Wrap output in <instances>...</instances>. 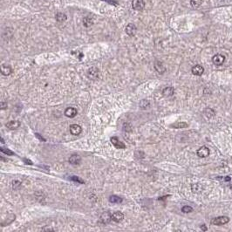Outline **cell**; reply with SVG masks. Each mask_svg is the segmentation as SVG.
Segmentation results:
<instances>
[{
    "mask_svg": "<svg viewBox=\"0 0 232 232\" xmlns=\"http://www.w3.org/2000/svg\"><path fill=\"white\" fill-rule=\"evenodd\" d=\"M83 24L84 26H86V27H89L90 26L93 25V20L89 18V17H86L83 19Z\"/></svg>",
    "mask_w": 232,
    "mask_h": 232,
    "instance_id": "24",
    "label": "cell"
},
{
    "mask_svg": "<svg viewBox=\"0 0 232 232\" xmlns=\"http://www.w3.org/2000/svg\"><path fill=\"white\" fill-rule=\"evenodd\" d=\"M35 135H36V136H37V137H38V138H39V140H41V141H46V140H45V139H44L43 137L39 136V133H35Z\"/></svg>",
    "mask_w": 232,
    "mask_h": 232,
    "instance_id": "31",
    "label": "cell"
},
{
    "mask_svg": "<svg viewBox=\"0 0 232 232\" xmlns=\"http://www.w3.org/2000/svg\"><path fill=\"white\" fill-rule=\"evenodd\" d=\"M77 109H75L74 107H67L65 111V115L66 117H69V118L75 117L77 115Z\"/></svg>",
    "mask_w": 232,
    "mask_h": 232,
    "instance_id": "11",
    "label": "cell"
},
{
    "mask_svg": "<svg viewBox=\"0 0 232 232\" xmlns=\"http://www.w3.org/2000/svg\"><path fill=\"white\" fill-rule=\"evenodd\" d=\"M230 222V218L228 216H218V217H216L214 219L211 220V224L213 225H223V224H226Z\"/></svg>",
    "mask_w": 232,
    "mask_h": 232,
    "instance_id": "1",
    "label": "cell"
},
{
    "mask_svg": "<svg viewBox=\"0 0 232 232\" xmlns=\"http://www.w3.org/2000/svg\"><path fill=\"white\" fill-rule=\"evenodd\" d=\"M66 19H67L66 15L62 13V12H58L57 15H56V19H57L58 22H64V21L66 20Z\"/></svg>",
    "mask_w": 232,
    "mask_h": 232,
    "instance_id": "20",
    "label": "cell"
},
{
    "mask_svg": "<svg viewBox=\"0 0 232 232\" xmlns=\"http://www.w3.org/2000/svg\"><path fill=\"white\" fill-rule=\"evenodd\" d=\"M87 76L89 79H93V80H95L97 79V78L99 77V70L96 68V67H91L88 69L87 71Z\"/></svg>",
    "mask_w": 232,
    "mask_h": 232,
    "instance_id": "3",
    "label": "cell"
},
{
    "mask_svg": "<svg viewBox=\"0 0 232 232\" xmlns=\"http://www.w3.org/2000/svg\"><path fill=\"white\" fill-rule=\"evenodd\" d=\"M0 106H1V109H5V108L7 107V103H6V102H4V101H2V102H1V104H0Z\"/></svg>",
    "mask_w": 232,
    "mask_h": 232,
    "instance_id": "30",
    "label": "cell"
},
{
    "mask_svg": "<svg viewBox=\"0 0 232 232\" xmlns=\"http://www.w3.org/2000/svg\"><path fill=\"white\" fill-rule=\"evenodd\" d=\"M204 114H205V115H206L207 117L211 118V117H213V116L215 115V111H214L213 109L208 107V108H206V109L204 110Z\"/></svg>",
    "mask_w": 232,
    "mask_h": 232,
    "instance_id": "22",
    "label": "cell"
},
{
    "mask_svg": "<svg viewBox=\"0 0 232 232\" xmlns=\"http://www.w3.org/2000/svg\"><path fill=\"white\" fill-rule=\"evenodd\" d=\"M208 155H209V149H208V148H207L205 146L200 148L197 150V155L200 158H205L207 156H208Z\"/></svg>",
    "mask_w": 232,
    "mask_h": 232,
    "instance_id": "10",
    "label": "cell"
},
{
    "mask_svg": "<svg viewBox=\"0 0 232 232\" xmlns=\"http://www.w3.org/2000/svg\"><path fill=\"white\" fill-rule=\"evenodd\" d=\"M0 150H1V152H3L4 154H5V155H14V153H13L12 151H11V150H10V149H8V148H3V147H1V148H0Z\"/></svg>",
    "mask_w": 232,
    "mask_h": 232,
    "instance_id": "25",
    "label": "cell"
},
{
    "mask_svg": "<svg viewBox=\"0 0 232 232\" xmlns=\"http://www.w3.org/2000/svg\"><path fill=\"white\" fill-rule=\"evenodd\" d=\"M181 211L183 213H190L193 211V208L190 206H183L181 208Z\"/></svg>",
    "mask_w": 232,
    "mask_h": 232,
    "instance_id": "26",
    "label": "cell"
},
{
    "mask_svg": "<svg viewBox=\"0 0 232 232\" xmlns=\"http://www.w3.org/2000/svg\"><path fill=\"white\" fill-rule=\"evenodd\" d=\"M231 189H232V187H231Z\"/></svg>",
    "mask_w": 232,
    "mask_h": 232,
    "instance_id": "35",
    "label": "cell"
},
{
    "mask_svg": "<svg viewBox=\"0 0 232 232\" xmlns=\"http://www.w3.org/2000/svg\"><path fill=\"white\" fill-rule=\"evenodd\" d=\"M111 142H112V144H113L116 148L123 149V148H126V145H125L123 142H121V141L117 137H115V136H114V137L111 138Z\"/></svg>",
    "mask_w": 232,
    "mask_h": 232,
    "instance_id": "5",
    "label": "cell"
},
{
    "mask_svg": "<svg viewBox=\"0 0 232 232\" xmlns=\"http://www.w3.org/2000/svg\"><path fill=\"white\" fill-rule=\"evenodd\" d=\"M191 188H192V191H193L194 193H198V192L202 191V189H203L201 184H199V183L193 184V185L191 186Z\"/></svg>",
    "mask_w": 232,
    "mask_h": 232,
    "instance_id": "21",
    "label": "cell"
},
{
    "mask_svg": "<svg viewBox=\"0 0 232 232\" xmlns=\"http://www.w3.org/2000/svg\"><path fill=\"white\" fill-rule=\"evenodd\" d=\"M70 179L72 181H76V182H79V183H84V181H82L81 179H79V177H78V176H71L70 177Z\"/></svg>",
    "mask_w": 232,
    "mask_h": 232,
    "instance_id": "29",
    "label": "cell"
},
{
    "mask_svg": "<svg viewBox=\"0 0 232 232\" xmlns=\"http://www.w3.org/2000/svg\"><path fill=\"white\" fill-rule=\"evenodd\" d=\"M132 7L136 11H141L145 7V3L143 0H133Z\"/></svg>",
    "mask_w": 232,
    "mask_h": 232,
    "instance_id": "4",
    "label": "cell"
},
{
    "mask_svg": "<svg viewBox=\"0 0 232 232\" xmlns=\"http://www.w3.org/2000/svg\"><path fill=\"white\" fill-rule=\"evenodd\" d=\"M191 72H192V74H193L194 75L201 76V75H203V73H204V68H203L202 66H200V65H196V66H195L192 67Z\"/></svg>",
    "mask_w": 232,
    "mask_h": 232,
    "instance_id": "7",
    "label": "cell"
},
{
    "mask_svg": "<svg viewBox=\"0 0 232 232\" xmlns=\"http://www.w3.org/2000/svg\"><path fill=\"white\" fill-rule=\"evenodd\" d=\"M203 1L202 0H190V4L194 8H198L202 4Z\"/></svg>",
    "mask_w": 232,
    "mask_h": 232,
    "instance_id": "23",
    "label": "cell"
},
{
    "mask_svg": "<svg viewBox=\"0 0 232 232\" xmlns=\"http://www.w3.org/2000/svg\"><path fill=\"white\" fill-rule=\"evenodd\" d=\"M162 94H163V95L166 96V97H170V96H172V95L175 94V89H174V87H172V86L165 87V88L163 89V91H162Z\"/></svg>",
    "mask_w": 232,
    "mask_h": 232,
    "instance_id": "15",
    "label": "cell"
},
{
    "mask_svg": "<svg viewBox=\"0 0 232 232\" xmlns=\"http://www.w3.org/2000/svg\"><path fill=\"white\" fill-rule=\"evenodd\" d=\"M20 126V122L19 121H11L6 124V127L9 129H17Z\"/></svg>",
    "mask_w": 232,
    "mask_h": 232,
    "instance_id": "17",
    "label": "cell"
},
{
    "mask_svg": "<svg viewBox=\"0 0 232 232\" xmlns=\"http://www.w3.org/2000/svg\"><path fill=\"white\" fill-rule=\"evenodd\" d=\"M24 161H26V164H30V165H31V164H32V163H31V161H29V160H26V159H24Z\"/></svg>",
    "mask_w": 232,
    "mask_h": 232,
    "instance_id": "32",
    "label": "cell"
},
{
    "mask_svg": "<svg viewBox=\"0 0 232 232\" xmlns=\"http://www.w3.org/2000/svg\"><path fill=\"white\" fill-rule=\"evenodd\" d=\"M20 186H21V182L19 181H14L12 182V188H13V189H18Z\"/></svg>",
    "mask_w": 232,
    "mask_h": 232,
    "instance_id": "28",
    "label": "cell"
},
{
    "mask_svg": "<svg viewBox=\"0 0 232 232\" xmlns=\"http://www.w3.org/2000/svg\"><path fill=\"white\" fill-rule=\"evenodd\" d=\"M201 228H202V230H203V231H207V228L205 227V225H202V227H201Z\"/></svg>",
    "mask_w": 232,
    "mask_h": 232,
    "instance_id": "34",
    "label": "cell"
},
{
    "mask_svg": "<svg viewBox=\"0 0 232 232\" xmlns=\"http://www.w3.org/2000/svg\"><path fill=\"white\" fill-rule=\"evenodd\" d=\"M70 132L73 135H79L82 132V128L78 124H73L70 126Z\"/></svg>",
    "mask_w": 232,
    "mask_h": 232,
    "instance_id": "12",
    "label": "cell"
},
{
    "mask_svg": "<svg viewBox=\"0 0 232 232\" xmlns=\"http://www.w3.org/2000/svg\"><path fill=\"white\" fill-rule=\"evenodd\" d=\"M149 106V102L148 101H146V100H142L141 101V103H140V106L141 107V108H147V106Z\"/></svg>",
    "mask_w": 232,
    "mask_h": 232,
    "instance_id": "27",
    "label": "cell"
},
{
    "mask_svg": "<svg viewBox=\"0 0 232 232\" xmlns=\"http://www.w3.org/2000/svg\"><path fill=\"white\" fill-rule=\"evenodd\" d=\"M124 219V215L121 211H115L112 213V220L115 223H120Z\"/></svg>",
    "mask_w": 232,
    "mask_h": 232,
    "instance_id": "6",
    "label": "cell"
},
{
    "mask_svg": "<svg viewBox=\"0 0 232 232\" xmlns=\"http://www.w3.org/2000/svg\"><path fill=\"white\" fill-rule=\"evenodd\" d=\"M223 180L225 181H231V177H230V176H226Z\"/></svg>",
    "mask_w": 232,
    "mask_h": 232,
    "instance_id": "33",
    "label": "cell"
},
{
    "mask_svg": "<svg viewBox=\"0 0 232 232\" xmlns=\"http://www.w3.org/2000/svg\"><path fill=\"white\" fill-rule=\"evenodd\" d=\"M1 73L4 76H8L12 73V69L8 65H2L1 66Z\"/></svg>",
    "mask_w": 232,
    "mask_h": 232,
    "instance_id": "13",
    "label": "cell"
},
{
    "mask_svg": "<svg viewBox=\"0 0 232 232\" xmlns=\"http://www.w3.org/2000/svg\"><path fill=\"white\" fill-rule=\"evenodd\" d=\"M155 70L157 71V73H159L161 74H164L166 72V68H165V66H163V64L161 62H156L155 65Z\"/></svg>",
    "mask_w": 232,
    "mask_h": 232,
    "instance_id": "16",
    "label": "cell"
},
{
    "mask_svg": "<svg viewBox=\"0 0 232 232\" xmlns=\"http://www.w3.org/2000/svg\"><path fill=\"white\" fill-rule=\"evenodd\" d=\"M109 202L112 203H122V198L117 196H111L109 197Z\"/></svg>",
    "mask_w": 232,
    "mask_h": 232,
    "instance_id": "19",
    "label": "cell"
},
{
    "mask_svg": "<svg viewBox=\"0 0 232 232\" xmlns=\"http://www.w3.org/2000/svg\"><path fill=\"white\" fill-rule=\"evenodd\" d=\"M81 161V158L79 155H73L69 158V162L72 165H79Z\"/></svg>",
    "mask_w": 232,
    "mask_h": 232,
    "instance_id": "14",
    "label": "cell"
},
{
    "mask_svg": "<svg viewBox=\"0 0 232 232\" xmlns=\"http://www.w3.org/2000/svg\"><path fill=\"white\" fill-rule=\"evenodd\" d=\"M172 128H188V125L186 123V122H181V121H178L176 123H174L171 125Z\"/></svg>",
    "mask_w": 232,
    "mask_h": 232,
    "instance_id": "18",
    "label": "cell"
},
{
    "mask_svg": "<svg viewBox=\"0 0 232 232\" xmlns=\"http://www.w3.org/2000/svg\"><path fill=\"white\" fill-rule=\"evenodd\" d=\"M112 220V214L108 213V212H105L103 213L101 217H100V222L102 223L103 224H107L110 223V221Z\"/></svg>",
    "mask_w": 232,
    "mask_h": 232,
    "instance_id": "8",
    "label": "cell"
},
{
    "mask_svg": "<svg viewBox=\"0 0 232 232\" xmlns=\"http://www.w3.org/2000/svg\"><path fill=\"white\" fill-rule=\"evenodd\" d=\"M212 61L216 66H222L225 61V57L222 54H216L212 58Z\"/></svg>",
    "mask_w": 232,
    "mask_h": 232,
    "instance_id": "2",
    "label": "cell"
},
{
    "mask_svg": "<svg viewBox=\"0 0 232 232\" xmlns=\"http://www.w3.org/2000/svg\"><path fill=\"white\" fill-rule=\"evenodd\" d=\"M126 33L128 35V36H130V37H132V36H134L135 35V33H136V31H137V28H136V26H135V25H133V24H128V26H127V27H126Z\"/></svg>",
    "mask_w": 232,
    "mask_h": 232,
    "instance_id": "9",
    "label": "cell"
}]
</instances>
